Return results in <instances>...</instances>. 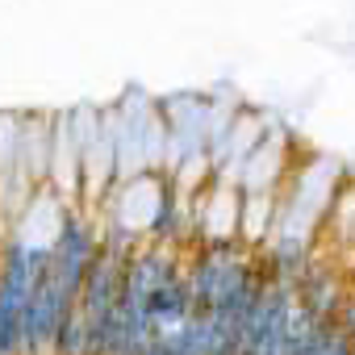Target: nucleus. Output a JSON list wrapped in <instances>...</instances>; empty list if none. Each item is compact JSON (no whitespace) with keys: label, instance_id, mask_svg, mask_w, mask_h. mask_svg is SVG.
Returning a JSON list of instances; mask_svg holds the SVG:
<instances>
[{"label":"nucleus","instance_id":"nucleus-1","mask_svg":"<svg viewBox=\"0 0 355 355\" xmlns=\"http://www.w3.org/2000/svg\"><path fill=\"white\" fill-rule=\"evenodd\" d=\"M142 355H171L167 334H150V343H146V351H142Z\"/></svg>","mask_w":355,"mask_h":355}]
</instances>
